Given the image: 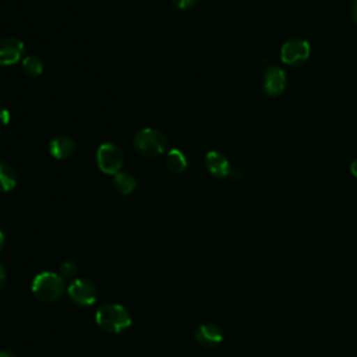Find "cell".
Segmentation results:
<instances>
[{"label": "cell", "instance_id": "obj_1", "mask_svg": "<svg viewBox=\"0 0 357 357\" xmlns=\"http://www.w3.org/2000/svg\"><path fill=\"white\" fill-rule=\"evenodd\" d=\"M96 324L106 332L120 333L131 325L130 312L120 304H105L95 315Z\"/></svg>", "mask_w": 357, "mask_h": 357}, {"label": "cell", "instance_id": "obj_2", "mask_svg": "<svg viewBox=\"0 0 357 357\" xmlns=\"http://www.w3.org/2000/svg\"><path fill=\"white\" fill-rule=\"evenodd\" d=\"M33 296L45 303L56 301L61 297L64 291V280L60 275L54 272H40L38 273L31 284Z\"/></svg>", "mask_w": 357, "mask_h": 357}, {"label": "cell", "instance_id": "obj_3", "mask_svg": "<svg viewBox=\"0 0 357 357\" xmlns=\"http://www.w3.org/2000/svg\"><path fill=\"white\" fill-rule=\"evenodd\" d=\"M134 148L138 153L146 158H155L162 155L167 146V137L155 128H142L134 135Z\"/></svg>", "mask_w": 357, "mask_h": 357}, {"label": "cell", "instance_id": "obj_4", "mask_svg": "<svg viewBox=\"0 0 357 357\" xmlns=\"http://www.w3.org/2000/svg\"><path fill=\"white\" fill-rule=\"evenodd\" d=\"M124 153L116 144L105 142L96 151L98 167L107 174H117L123 166Z\"/></svg>", "mask_w": 357, "mask_h": 357}, {"label": "cell", "instance_id": "obj_5", "mask_svg": "<svg viewBox=\"0 0 357 357\" xmlns=\"http://www.w3.org/2000/svg\"><path fill=\"white\" fill-rule=\"evenodd\" d=\"M310 45L304 39H290L282 45L280 59L287 66H301L310 57Z\"/></svg>", "mask_w": 357, "mask_h": 357}, {"label": "cell", "instance_id": "obj_6", "mask_svg": "<svg viewBox=\"0 0 357 357\" xmlns=\"http://www.w3.org/2000/svg\"><path fill=\"white\" fill-rule=\"evenodd\" d=\"M68 296L71 300L81 307L92 305L96 301V289L93 283L88 279H75L70 283Z\"/></svg>", "mask_w": 357, "mask_h": 357}, {"label": "cell", "instance_id": "obj_7", "mask_svg": "<svg viewBox=\"0 0 357 357\" xmlns=\"http://www.w3.org/2000/svg\"><path fill=\"white\" fill-rule=\"evenodd\" d=\"M24 43L17 38L0 39V66H13L21 60Z\"/></svg>", "mask_w": 357, "mask_h": 357}, {"label": "cell", "instance_id": "obj_8", "mask_svg": "<svg viewBox=\"0 0 357 357\" xmlns=\"http://www.w3.org/2000/svg\"><path fill=\"white\" fill-rule=\"evenodd\" d=\"M286 74L282 68L276 67V66H271L266 68L265 75H264V91L265 93L271 95V96H276L279 93L283 92V89L286 88Z\"/></svg>", "mask_w": 357, "mask_h": 357}, {"label": "cell", "instance_id": "obj_9", "mask_svg": "<svg viewBox=\"0 0 357 357\" xmlns=\"http://www.w3.org/2000/svg\"><path fill=\"white\" fill-rule=\"evenodd\" d=\"M205 165L206 169L209 170V173L218 178H223V177H229L231 167L227 158L218 152V151H209L205 155Z\"/></svg>", "mask_w": 357, "mask_h": 357}, {"label": "cell", "instance_id": "obj_10", "mask_svg": "<svg viewBox=\"0 0 357 357\" xmlns=\"http://www.w3.org/2000/svg\"><path fill=\"white\" fill-rule=\"evenodd\" d=\"M195 339L201 346L206 349H213L219 346L223 340V333L220 328L213 324H202L195 332Z\"/></svg>", "mask_w": 357, "mask_h": 357}, {"label": "cell", "instance_id": "obj_11", "mask_svg": "<svg viewBox=\"0 0 357 357\" xmlns=\"http://www.w3.org/2000/svg\"><path fill=\"white\" fill-rule=\"evenodd\" d=\"M49 151L56 159H67L75 151V142L68 135H57L49 144Z\"/></svg>", "mask_w": 357, "mask_h": 357}, {"label": "cell", "instance_id": "obj_12", "mask_svg": "<svg viewBox=\"0 0 357 357\" xmlns=\"http://www.w3.org/2000/svg\"><path fill=\"white\" fill-rule=\"evenodd\" d=\"M166 166L173 173H183L187 169V158L180 149L173 148L166 155Z\"/></svg>", "mask_w": 357, "mask_h": 357}, {"label": "cell", "instance_id": "obj_13", "mask_svg": "<svg viewBox=\"0 0 357 357\" xmlns=\"http://www.w3.org/2000/svg\"><path fill=\"white\" fill-rule=\"evenodd\" d=\"M17 184V174L11 166L0 162V191L8 192Z\"/></svg>", "mask_w": 357, "mask_h": 357}, {"label": "cell", "instance_id": "obj_14", "mask_svg": "<svg viewBox=\"0 0 357 357\" xmlns=\"http://www.w3.org/2000/svg\"><path fill=\"white\" fill-rule=\"evenodd\" d=\"M113 184H114V188H116L120 194L127 195V194H130V192L134 191V188H135V185H137V181H135V178H134L130 173L119 172L117 174H114Z\"/></svg>", "mask_w": 357, "mask_h": 357}, {"label": "cell", "instance_id": "obj_15", "mask_svg": "<svg viewBox=\"0 0 357 357\" xmlns=\"http://www.w3.org/2000/svg\"><path fill=\"white\" fill-rule=\"evenodd\" d=\"M22 70L25 74L36 77L43 73V64L42 60L36 56H28L22 60Z\"/></svg>", "mask_w": 357, "mask_h": 357}, {"label": "cell", "instance_id": "obj_16", "mask_svg": "<svg viewBox=\"0 0 357 357\" xmlns=\"http://www.w3.org/2000/svg\"><path fill=\"white\" fill-rule=\"evenodd\" d=\"M60 273L63 278H73L77 273V264L73 261H64L60 265Z\"/></svg>", "mask_w": 357, "mask_h": 357}, {"label": "cell", "instance_id": "obj_17", "mask_svg": "<svg viewBox=\"0 0 357 357\" xmlns=\"http://www.w3.org/2000/svg\"><path fill=\"white\" fill-rule=\"evenodd\" d=\"M172 1L180 10H188L198 3V0H172Z\"/></svg>", "mask_w": 357, "mask_h": 357}, {"label": "cell", "instance_id": "obj_18", "mask_svg": "<svg viewBox=\"0 0 357 357\" xmlns=\"http://www.w3.org/2000/svg\"><path fill=\"white\" fill-rule=\"evenodd\" d=\"M10 120V113L6 109H0V126L7 124Z\"/></svg>", "mask_w": 357, "mask_h": 357}, {"label": "cell", "instance_id": "obj_19", "mask_svg": "<svg viewBox=\"0 0 357 357\" xmlns=\"http://www.w3.org/2000/svg\"><path fill=\"white\" fill-rule=\"evenodd\" d=\"M4 283H6V271H4V266L0 262V290L3 289Z\"/></svg>", "mask_w": 357, "mask_h": 357}, {"label": "cell", "instance_id": "obj_20", "mask_svg": "<svg viewBox=\"0 0 357 357\" xmlns=\"http://www.w3.org/2000/svg\"><path fill=\"white\" fill-rule=\"evenodd\" d=\"M350 172H351V174H353L354 177H357V159H354V160L351 162V165H350Z\"/></svg>", "mask_w": 357, "mask_h": 357}, {"label": "cell", "instance_id": "obj_21", "mask_svg": "<svg viewBox=\"0 0 357 357\" xmlns=\"http://www.w3.org/2000/svg\"><path fill=\"white\" fill-rule=\"evenodd\" d=\"M351 14H353V20L357 24V0H354L353 7H351Z\"/></svg>", "mask_w": 357, "mask_h": 357}, {"label": "cell", "instance_id": "obj_22", "mask_svg": "<svg viewBox=\"0 0 357 357\" xmlns=\"http://www.w3.org/2000/svg\"><path fill=\"white\" fill-rule=\"evenodd\" d=\"M0 357H17L13 351H10V350H1L0 351Z\"/></svg>", "mask_w": 357, "mask_h": 357}, {"label": "cell", "instance_id": "obj_23", "mask_svg": "<svg viewBox=\"0 0 357 357\" xmlns=\"http://www.w3.org/2000/svg\"><path fill=\"white\" fill-rule=\"evenodd\" d=\"M4 241H6L4 234H3V231L0 230V250H1V248H3V245H4Z\"/></svg>", "mask_w": 357, "mask_h": 357}]
</instances>
